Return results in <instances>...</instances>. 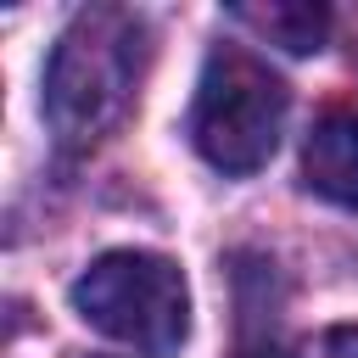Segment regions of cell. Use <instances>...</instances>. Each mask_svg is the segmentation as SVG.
<instances>
[{
	"label": "cell",
	"mask_w": 358,
	"mask_h": 358,
	"mask_svg": "<svg viewBox=\"0 0 358 358\" xmlns=\"http://www.w3.org/2000/svg\"><path fill=\"white\" fill-rule=\"evenodd\" d=\"M151 28L129 6H84L45 62V117L73 151L106 140L134 106Z\"/></svg>",
	"instance_id": "obj_1"
},
{
	"label": "cell",
	"mask_w": 358,
	"mask_h": 358,
	"mask_svg": "<svg viewBox=\"0 0 358 358\" xmlns=\"http://www.w3.org/2000/svg\"><path fill=\"white\" fill-rule=\"evenodd\" d=\"M291 90L268 62H257L241 45H218L201 67L196 106H190V140L218 173H257L285 129Z\"/></svg>",
	"instance_id": "obj_2"
},
{
	"label": "cell",
	"mask_w": 358,
	"mask_h": 358,
	"mask_svg": "<svg viewBox=\"0 0 358 358\" xmlns=\"http://www.w3.org/2000/svg\"><path fill=\"white\" fill-rule=\"evenodd\" d=\"M73 308L101 336L140 352H173L190 336V291L162 252H101L73 280Z\"/></svg>",
	"instance_id": "obj_3"
},
{
	"label": "cell",
	"mask_w": 358,
	"mask_h": 358,
	"mask_svg": "<svg viewBox=\"0 0 358 358\" xmlns=\"http://www.w3.org/2000/svg\"><path fill=\"white\" fill-rule=\"evenodd\" d=\"M302 179L336 207H358V106L324 112L302 145Z\"/></svg>",
	"instance_id": "obj_4"
},
{
	"label": "cell",
	"mask_w": 358,
	"mask_h": 358,
	"mask_svg": "<svg viewBox=\"0 0 358 358\" xmlns=\"http://www.w3.org/2000/svg\"><path fill=\"white\" fill-rule=\"evenodd\" d=\"M229 17H235L241 28H252V34H263L268 45H280V50H296V56L319 50V45H324V34H330V11H324V6H308V0L235 6Z\"/></svg>",
	"instance_id": "obj_5"
},
{
	"label": "cell",
	"mask_w": 358,
	"mask_h": 358,
	"mask_svg": "<svg viewBox=\"0 0 358 358\" xmlns=\"http://www.w3.org/2000/svg\"><path fill=\"white\" fill-rule=\"evenodd\" d=\"M296 358H358V324H330L296 347Z\"/></svg>",
	"instance_id": "obj_6"
},
{
	"label": "cell",
	"mask_w": 358,
	"mask_h": 358,
	"mask_svg": "<svg viewBox=\"0 0 358 358\" xmlns=\"http://www.w3.org/2000/svg\"><path fill=\"white\" fill-rule=\"evenodd\" d=\"M235 358H285V352H280L274 341H246V347H241Z\"/></svg>",
	"instance_id": "obj_7"
}]
</instances>
